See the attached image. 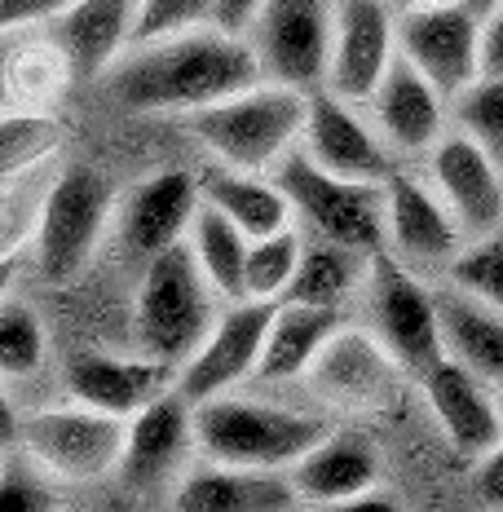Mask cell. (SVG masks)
Returning a JSON list of instances; mask_svg holds the SVG:
<instances>
[{
    "mask_svg": "<svg viewBox=\"0 0 503 512\" xmlns=\"http://www.w3.org/2000/svg\"><path fill=\"white\" fill-rule=\"evenodd\" d=\"M173 504L181 512H278L301 504V490H296L292 473H278V468L217 464L203 473H186Z\"/></svg>",
    "mask_w": 503,
    "mask_h": 512,
    "instance_id": "obj_23",
    "label": "cell"
},
{
    "mask_svg": "<svg viewBox=\"0 0 503 512\" xmlns=\"http://www.w3.org/2000/svg\"><path fill=\"white\" fill-rule=\"evenodd\" d=\"M481 495L495 508H503V446H495V451L481 460Z\"/></svg>",
    "mask_w": 503,
    "mask_h": 512,
    "instance_id": "obj_42",
    "label": "cell"
},
{
    "mask_svg": "<svg viewBox=\"0 0 503 512\" xmlns=\"http://www.w3.org/2000/svg\"><path fill=\"white\" fill-rule=\"evenodd\" d=\"M437 318H442L446 354L473 367L481 380L503 384V314L481 296L451 287L437 292Z\"/></svg>",
    "mask_w": 503,
    "mask_h": 512,
    "instance_id": "obj_27",
    "label": "cell"
},
{
    "mask_svg": "<svg viewBox=\"0 0 503 512\" xmlns=\"http://www.w3.org/2000/svg\"><path fill=\"white\" fill-rule=\"evenodd\" d=\"M398 58V14L384 0H336V45L327 89L349 102H371Z\"/></svg>",
    "mask_w": 503,
    "mask_h": 512,
    "instance_id": "obj_15",
    "label": "cell"
},
{
    "mask_svg": "<svg viewBox=\"0 0 503 512\" xmlns=\"http://www.w3.org/2000/svg\"><path fill=\"white\" fill-rule=\"evenodd\" d=\"M309 120V93L278 80H256L252 89L190 111V133L212 159L248 173H274L301 146Z\"/></svg>",
    "mask_w": 503,
    "mask_h": 512,
    "instance_id": "obj_2",
    "label": "cell"
},
{
    "mask_svg": "<svg viewBox=\"0 0 503 512\" xmlns=\"http://www.w3.org/2000/svg\"><path fill=\"white\" fill-rule=\"evenodd\" d=\"M71 0H0V23L14 36L18 27H45L67 9Z\"/></svg>",
    "mask_w": 503,
    "mask_h": 512,
    "instance_id": "obj_39",
    "label": "cell"
},
{
    "mask_svg": "<svg viewBox=\"0 0 503 512\" xmlns=\"http://www.w3.org/2000/svg\"><path fill=\"white\" fill-rule=\"evenodd\" d=\"M428 407H433L442 433L468 460H486L495 446H503V411L490 398V380H481L473 367L446 354L424 376Z\"/></svg>",
    "mask_w": 503,
    "mask_h": 512,
    "instance_id": "obj_18",
    "label": "cell"
},
{
    "mask_svg": "<svg viewBox=\"0 0 503 512\" xmlns=\"http://www.w3.org/2000/svg\"><path fill=\"white\" fill-rule=\"evenodd\" d=\"M367 106L384 142L402 155H428L446 137V93L402 53Z\"/></svg>",
    "mask_w": 503,
    "mask_h": 512,
    "instance_id": "obj_21",
    "label": "cell"
},
{
    "mask_svg": "<svg viewBox=\"0 0 503 512\" xmlns=\"http://www.w3.org/2000/svg\"><path fill=\"white\" fill-rule=\"evenodd\" d=\"M451 279L455 287L481 296L503 314V230L486 234L477 243H464V252L451 261Z\"/></svg>",
    "mask_w": 503,
    "mask_h": 512,
    "instance_id": "obj_35",
    "label": "cell"
},
{
    "mask_svg": "<svg viewBox=\"0 0 503 512\" xmlns=\"http://www.w3.org/2000/svg\"><path fill=\"white\" fill-rule=\"evenodd\" d=\"M292 482L309 504L345 508L362 490L380 482V455L362 433H327L301 464L292 468Z\"/></svg>",
    "mask_w": 503,
    "mask_h": 512,
    "instance_id": "obj_24",
    "label": "cell"
},
{
    "mask_svg": "<svg viewBox=\"0 0 503 512\" xmlns=\"http://www.w3.org/2000/svg\"><path fill=\"white\" fill-rule=\"evenodd\" d=\"M393 14H411V9H433V5H451V0H384Z\"/></svg>",
    "mask_w": 503,
    "mask_h": 512,
    "instance_id": "obj_43",
    "label": "cell"
},
{
    "mask_svg": "<svg viewBox=\"0 0 503 512\" xmlns=\"http://www.w3.org/2000/svg\"><path fill=\"white\" fill-rule=\"evenodd\" d=\"M45 362V327H40L36 309L23 301H5L0 309V367L5 376H31Z\"/></svg>",
    "mask_w": 503,
    "mask_h": 512,
    "instance_id": "obj_34",
    "label": "cell"
},
{
    "mask_svg": "<svg viewBox=\"0 0 503 512\" xmlns=\"http://www.w3.org/2000/svg\"><path fill=\"white\" fill-rule=\"evenodd\" d=\"M362 287H367L371 332L393 349V358H398L411 376L424 380L428 371L446 358L442 318H437V296L415 279V270L402 261L398 252L393 256L371 252Z\"/></svg>",
    "mask_w": 503,
    "mask_h": 512,
    "instance_id": "obj_7",
    "label": "cell"
},
{
    "mask_svg": "<svg viewBox=\"0 0 503 512\" xmlns=\"http://www.w3.org/2000/svg\"><path fill=\"white\" fill-rule=\"evenodd\" d=\"M274 181L292 199L296 217H305L323 239L353 252H380L389 234V212H384V181H353L327 173L314 164L301 146L274 168Z\"/></svg>",
    "mask_w": 503,
    "mask_h": 512,
    "instance_id": "obj_5",
    "label": "cell"
},
{
    "mask_svg": "<svg viewBox=\"0 0 503 512\" xmlns=\"http://www.w3.org/2000/svg\"><path fill=\"white\" fill-rule=\"evenodd\" d=\"M481 76L503 80V5L481 18Z\"/></svg>",
    "mask_w": 503,
    "mask_h": 512,
    "instance_id": "obj_41",
    "label": "cell"
},
{
    "mask_svg": "<svg viewBox=\"0 0 503 512\" xmlns=\"http://www.w3.org/2000/svg\"><path fill=\"white\" fill-rule=\"evenodd\" d=\"M173 380V362L164 358H111V354H76L62 371L67 393L84 407H98L111 415L133 420L146 402L168 393Z\"/></svg>",
    "mask_w": 503,
    "mask_h": 512,
    "instance_id": "obj_22",
    "label": "cell"
},
{
    "mask_svg": "<svg viewBox=\"0 0 503 512\" xmlns=\"http://www.w3.org/2000/svg\"><path fill=\"white\" fill-rule=\"evenodd\" d=\"M212 296H217V287L199 270L186 239L151 256L142 274V292H137V345H142V354L164 358L173 367L195 358V349L221 318L212 309Z\"/></svg>",
    "mask_w": 503,
    "mask_h": 512,
    "instance_id": "obj_4",
    "label": "cell"
},
{
    "mask_svg": "<svg viewBox=\"0 0 503 512\" xmlns=\"http://www.w3.org/2000/svg\"><path fill=\"white\" fill-rule=\"evenodd\" d=\"M278 301H230L226 314L212 323L208 340L195 349V358L181 362L177 393L199 407L208 398H221L226 389H234L239 380H248L261 367L265 354V336H270Z\"/></svg>",
    "mask_w": 503,
    "mask_h": 512,
    "instance_id": "obj_12",
    "label": "cell"
},
{
    "mask_svg": "<svg viewBox=\"0 0 503 512\" xmlns=\"http://www.w3.org/2000/svg\"><path fill=\"white\" fill-rule=\"evenodd\" d=\"M142 0H71L53 23H45V40L62 53L71 80H98L128 40L137 36Z\"/></svg>",
    "mask_w": 503,
    "mask_h": 512,
    "instance_id": "obj_19",
    "label": "cell"
},
{
    "mask_svg": "<svg viewBox=\"0 0 503 512\" xmlns=\"http://www.w3.org/2000/svg\"><path fill=\"white\" fill-rule=\"evenodd\" d=\"M265 0H212V23L234 31V36H248L261 18Z\"/></svg>",
    "mask_w": 503,
    "mask_h": 512,
    "instance_id": "obj_40",
    "label": "cell"
},
{
    "mask_svg": "<svg viewBox=\"0 0 503 512\" xmlns=\"http://www.w3.org/2000/svg\"><path fill=\"white\" fill-rule=\"evenodd\" d=\"M398 53L455 98L481 76V14L464 0L398 14Z\"/></svg>",
    "mask_w": 503,
    "mask_h": 512,
    "instance_id": "obj_13",
    "label": "cell"
},
{
    "mask_svg": "<svg viewBox=\"0 0 503 512\" xmlns=\"http://www.w3.org/2000/svg\"><path fill=\"white\" fill-rule=\"evenodd\" d=\"M336 332H340V309L278 301L256 376L261 380H301Z\"/></svg>",
    "mask_w": 503,
    "mask_h": 512,
    "instance_id": "obj_26",
    "label": "cell"
},
{
    "mask_svg": "<svg viewBox=\"0 0 503 512\" xmlns=\"http://www.w3.org/2000/svg\"><path fill=\"white\" fill-rule=\"evenodd\" d=\"M62 84H71V71L49 40H40V45H31V49L9 58V76H5L9 106L27 102V111H36L40 102H49L53 93L62 89Z\"/></svg>",
    "mask_w": 503,
    "mask_h": 512,
    "instance_id": "obj_32",
    "label": "cell"
},
{
    "mask_svg": "<svg viewBox=\"0 0 503 512\" xmlns=\"http://www.w3.org/2000/svg\"><path fill=\"white\" fill-rule=\"evenodd\" d=\"M305 256V243L292 234V226L252 239L248 248V296L252 301H283L296 279V265Z\"/></svg>",
    "mask_w": 503,
    "mask_h": 512,
    "instance_id": "obj_31",
    "label": "cell"
},
{
    "mask_svg": "<svg viewBox=\"0 0 503 512\" xmlns=\"http://www.w3.org/2000/svg\"><path fill=\"white\" fill-rule=\"evenodd\" d=\"M40 508H53V490L31 473V464L23 468L18 460H9L5 473H0V512H40Z\"/></svg>",
    "mask_w": 503,
    "mask_h": 512,
    "instance_id": "obj_38",
    "label": "cell"
},
{
    "mask_svg": "<svg viewBox=\"0 0 503 512\" xmlns=\"http://www.w3.org/2000/svg\"><path fill=\"white\" fill-rule=\"evenodd\" d=\"M199 186H203V199L217 204L230 221H239L248 239H265V234H278L292 226L296 208L274 177H261V173H248V168L212 159L199 173Z\"/></svg>",
    "mask_w": 503,
    "mask_h": 512,
    "instance_id": "obj_25",
    "label": "cell"
},
{
    "mask_svg": "<svg viewBox=\"0 0 503 512\" xmlns=\"http://www.w3.org/2000/svg\"><path fill=\"white\" fill-rule=\"evenodd\" d=\"M195 437V407L181 393H159L128 420V442L120 460V482L137 499H168L186 482Z\"/></svg>",
    "mask_w": 503,
    "mask_h": 512,
    "instance_id": "obj_11",
    "label": "cell"
},
{
    "mask_svg": "<svg viewBox=\"0 0 503 512\" xmlns=\"http://www.w3.org/2000/svg\"><path fill=\"white\" fill-rule=\"evenodd\" d=\"M406 367L393 358L376 332H358V327H340L305 371V384L314 389L318 402L353 415H376L389 411L402 393Z\"/></svg>",
    "mask_w": 503,
    "mask_h": 512,
    "instance_id": "obj_10",
    "label": "cell"
},
{
    "mask_svg": "<svg viewBox=\"0 0 503 512\" xmlns=\"http://www.w3.org/2000/svg\"><path fill=\"white\" fill-rule=\"evenodd\" d=\"M186 243H190V252H195L199 270L208 274V283L217 287V296H226V301H248V248H252V239L243 234L239 221H230L217 204L203 199Z\"/></svg>",
    "mask_w": 503,
    "mask_h": 512,
    "instance_id": "obj_28",
    "label": "cell"
},
{
    "mask_svg": "<svg viewBox=\"0 0 503 512\" xmlns=\"http://www.w3.org/2000/svg\"><path fill=\"white\" fill-rule=\"evenodd\" d=\"M45 199H49V186H40L31 173L5 177V221H0L5 256H18L23 243H36L40 217H45Z\"/></svg>",
    "mask_w": 503,
    "mask_h": 512,
    "instance_id": "obj_36",
    "label": "cell"
},
{
    "mask_svg": "<svg viewBox=\"0 0 503 512\" xmlns=\"http://www.w3.org/2000/svg\"><path fill=\"white\" fill-rule=\"evenodd\" d=\"M106 217H111V190L106 177L89 164H71L49 181L45 217L36 230V270L49 283H71L89 265L98 248Z\"/></svg>",
    "mask_w": 503,
    "mask_h": 512,
    "instance_id": "obj_8",
    "label": "cell"
},
{
    "mask_svg": "<svg viewBox=\"0 0 503 512\" xmlns=\"http://www.w3.org/2000/svg\"><path fill=\"white\" fill-rule=\"evenodd\" d=\"M265 80L256 45L248 36L203 23L164 40L137 45L133 58H124L111 76L115 102L142 115L164 111H203V106L234 98Z\"/></svg>",
    "mask_w": 503,
    "mask_h": 512,
    "instance_id": "obj_1",
    "label": "cell"
},
{
    "mask_svg": "<svg viewBox=\"0 0 503 512\" xmlns=\"http://www.w3.org/2000/svg\"><path fill=\"white\" fill-rule=\"evenodd\" d=\"M203 204L199 173L186 168H164V173L146 177L120 208V243L133 256L151 261L164 248H173L195 226V212Z\"/></svg>",
    "mask_w": 503,
    "mask_h": 512,
    "instance_id": "obj_20",
    "label": "cell"
},
{
    "mask_svg": "<svg viewBox=\"0 0 503 512\" xmlns=\"http://www.w3.org/2000/svg\"><path fill=\"white\" fill-rule=\"evenodd\" d=\"M384 212H389V243L411 270H437L464 252V230L437 190L420 186L411 173H389L384 181Z\"/></svg>",
    "mask_w": 503,
    "mask_h": 512,
    "instance_id": "obj_17",
    "label": "cell"
},
{
    "mask_svg": "<svg viewBox=\"0 0 503 512\" xmlns=\"http://www.w3.org/2000/svg\"><path fill=\"white\" fill-rule=\"evenodd\" d=\"M301 151L314 164H323L327 173H340L353 181H389L393 173L384 133L362 120L358 102L331 93L327 84L309 93V120H305Z\"/></svg>",
    "mask_w": 503,
    "mask_h": 512,
    "instance_id": "obj_16",
    "label": "cell"
},
{
    "mask_svg": "<svg viewBox=\"0 0 503 512\" xmlns=\"http://www.w3.org/2000/svg\"><path fill=\"white\" fill-rule=\"evenodd\" d=\"M195 437H199V451L212 464L292 473L327 437V424L318 415L270 407V402L208 398L195 407Z\"/></svg>",
    "mask_w": 503,
    "mask_h": 512,
    "instance_id": "obj_3",
    "label": "cell"
},
{
    "mask_svg": "<svg viewBox=\"0 0 503 512\" xmlns=\"http://www.w3.org/2000/svg\"><path fill=\"white\" fill-rule=\"evenodd\" d=\"M62 142H67V128L53 115L5 111V120H0V177L36 173L45 159L58 155Z\"/></svg>",
    "mask_w": 503,
    "mask_h": 512,
    "instance_id": "obj_30",
    "label": "cell"
},
{
    "mask_svg": "<svg viewBox=\"0 0 503 512\" xmlns=\"http://www.w3.org/2000/svg\"><path fill=\"white\" fill-rule=\"evenodd\" d=\"M358 274H362L358 252L323 239L318 248H305L301 265H296V279H292V287H287L283 301L340 309V301H345V296L353 292V283H358Z\"/></svg>",
    "mask_w": 503,
    "mask_h": 512,
    "instance_id": "obj_29",
    "label": "cell"
},
{
    "mask_svg": "<svg viewBox=\"0 0 503 512\" xmlns=\"http://www.w3.org/2000/svg\"><path fill=\"white\" fill-rule=\"evenodd\" d=\"M203 23H212V0H142L133 40L146 45V40H164V36H177V31H190Z\"/></svg>",
    "mask_w": 503,
    "mask_h": 512,
    "instance_id": "obj_37",
    "label": "cell"
},
{
    "mask_svg": "<svg viewBox=\"0 0 503 512\" xmlns=\"http://www.w3.org/2000/svg\"><path fill=\"white\" fill-rule=\"evenodd\" d=\"M428 177L468 243L503 230V168L464 128L446 133L428 151Z\"/></svg>",
    "mask_w": 503,
    "mask_h": 512,
    "instance_id": "obj_14",
    "label": "cell"
},
{
    "mask_svg": "<svg viewBox=\"0 0 503 512\" xmlns=\"http://www.w3.org/2000/svg\"><path fill=\"white\" fill-rule=\"evenodd\" d=\"M455 124L464 128L473 142L490 151V159L503 168V80L477 76L464 93H455Z\"/></svg>",
    "mask_w": 503,
    "mask_h": 512,
    "instance_id": "obj_33",
    "label": "cell"
},
{
    "mask_svg": "<svg viewBox=\"0 0 503 512\" xmlns=\"http://www.w3.org/2000/svg\"><path fill=\"white\" fill-rule=\"evenodd\" d=\"M464 5L473 9V14H481V18H486V14H495V9L503 5V0H464Z\"/></svg>",
    "mask_w": 503,
    "mask_h": 512,
    "instance_id": "obj_44",
    "label": "cell"
},
{
    "mask_svg": "<svg viewBox=\"0 0 503 512\" xmlns=\"http://www.w3.org/2000/svg\"><path fill=\"white\" fill-rule=\"evenodd\" d=\"M265 80L292 89H323L336 45V0H265L252 27Z\"/></svg>",
    "mask_w": 503,
    "mask_h": 512,
    "instance_id": "obj_9",
    "label": "cell"
},
{
    "mask_svg": "<svg viewBox=\"0 0 503 512\" xmlns=\"http://www.w3.org/2000/svg\"><path fill=\"white\" fill-rule=\"evenodd\" d=\"M14 437L40 473L67 477V482H98L106 473H120L128 420L76 402V407L31 411Z\"/></svg>",
    "mask_w": 503,
    "mask_h": 512,
    "instance_id": "obj_6",
    "label": "cell"
}]
</instances>
